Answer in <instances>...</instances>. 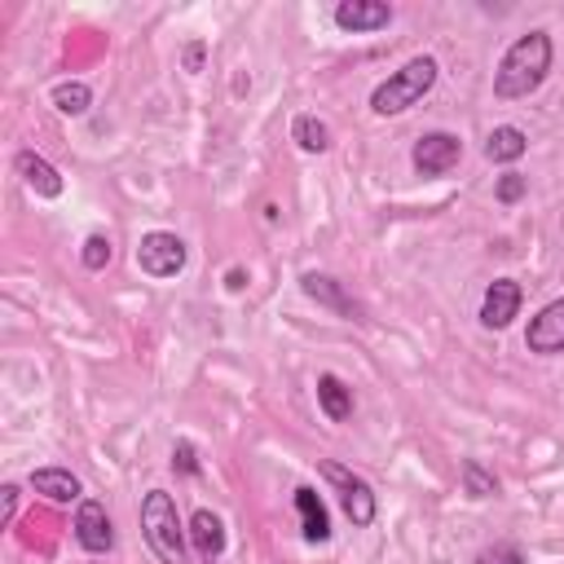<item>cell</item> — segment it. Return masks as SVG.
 Returning a JSON list of instances; mask_svg holds the SVG:
<instances>
[{
	"mask_svg": "<svg viewBox=\"0 0 564 564\" xmlns=\"http://www.w3.org/2000/svg\"><path fill=\"white\" fill-rule=\"evenodd\" d=\"M551 57H555V48H551V35H546V31L520 35V40L502 53V62H498V70H494V93H498L502 101H516V97L538 93L542 79L551 75Z\"/></svg>",
	"mask_w": 564,
	"mask_h": 564,
	"instance_id": "obj_1",
	"label": "cell"
},
{
	"mask_svg": "<svg viewBox=\"0 0 564 564\" xmlns=\"http://www.w3.org/2000/svg\"><path fill=\"white\" fill-rule=\"evenodd\" d=\"M141 533H145L150 551L163 564H185V538H189V529H181V516H176V502H172L167 489H150L141 498Z\"/></svg>",
	"mask_w": 564,
	"mask_h": 564,
	"instance_id": "obj_2",
	"label": "cell"
},
{
	"mask_svg": "<svg viewBox=\"0 0 564 564\" xmlns=\"http://www.w3.org/2000/svg\"><path fill=\"white\" fill-rule=\"evenodd\" d=\"M436 84V57H410L401 70H392L375 93H370V110L375 115H401L410 110L419 97H427Z\"/></svg>",
	"mask_w": 564,
	"mask_h": 564,
	"instance_id": "obj_3",
	"label": "cell"
},
{
	"mask_svg": "<svg viewBox=\"0 0 564 564\" xmlns=\"http://www.w3.org/2000/svg\"><path fill=\"white\" fill-rule=\"evenodd\" d=\"M322 476L339 489V502H344V511H348L352 529H366V524L375 520V494H370V485H366L352 467H344V463H335V458H326V463H322Z\"/></svg>",
	"mask_w": 564,
	"mask_h": 564,
	"instance_id": "obj_4",
	"label": "cell"
},
{
	"mask_svg": "<svg viewBox=\"0 0 564 564\" xmlns=\"http://www.w3.org/2000/svg\"><path fill=\"white\" fill-rule=\"evenodd\" d=\"M137 269L150 278H176L185 269V242L167 229H150L137 242Z\"/></svg>",
	"mask_w": 564,
	"mask_h": 564,
	"instance_id": "obj_5",
	"label": "cell"
},
{
	"mask_svg": "<svg viewBox=\"0 0 564 564\" xmlns=\"http://www.w3.org/2000/svg\"><path fill=\"white\" fill-rule=\"evenodd\" d=\"M458 159H463V141L454 132H423L410 150L419 176H445L449 167H458Z\"/></svg>",
	"mask_w": 564,
	"mask_h": 564,
	"instance_id": "obj_6",
	"label": "cell"
},
{
	"mask_svg": "<svg viewBox=\"0 0 564 564\" xmlns=\"http://www.w3.org/2000/svg\"><path fill=\"white\" fill-rule=\"evenodd\" d=\"M520 300H524V291H520L516 278H494L485 300H480V322L489 330H507L516 322V313H520Z\"/></svg>",
	"mask_w": 564,
	"mask_h": 564,
	"instance_id": "obj_7",
	"label": "cell"
},
{
	"mask_svg": "<svg viewBox=\"0 0 564 564\" xmlns=\"http://www.w3.org/2000/svg\"><path fill=\"white\" fill-rule=\"evenodd\" d=\"M75 542L88 551V555H106L115 546V529H110V516L97 498H84L79 511H75Z\"/></svg>",
	"mask_w": 564,
	"mask_h": 564,
	"instance_id": "obj_8",
	"label": "cell"
},
{
	"mask_svg": "<svg viewBox=\"0 0 564 564\" xmlns=\"http://www.w3.org/2000/svg\"><path fill=\"white\" fill-rule=\"evenodd\" d=\"M300 286H304V295L317 300L322 308H330V313H339V317H348V322H366V317H361V304H357L330 273H304Z\"/></svg>",
	"mask_w": 564,
	"mask_h": 564,
	"instance_id": "obj_9",
	"label": "cell"
},
{
	"mask_svg": "<svg viewBox=\"0 0 564 564\" xmlns=\"http://www.w3.org/2000/svg\"><path fill=\"white\" fill-rule=\"evenodd\" d=\"M524 344H529V352H542V357L564 352V300H551V304L529 322Z\"/></svg>",
	"mask_w": 564,
	"mask_h": 564,
	"instance_id": "obj_10",
	"label": "cell"
},
{
	"mask_svg": "<svg viewBox=\"0 0 564 564\" xmlns=\"http://www.w3.org/2000/svg\"><path fill=\"white\" fill-rule=\"evenodd\" d=\"M388 22H392V4H383V0H339L335 4V26L339 31L361 35V31H379Z\"/></svg>",
	"mask_w": 564,
	"mask_h": 564,
	"instance_id": "obj_11",
	"label": "cell"
},
{
	"mask_svg": "<svg viewBox=\"0 0 564 564\" xmlns=\"http://www.w3.org/2000/svg\"><path fill=\"white\" fill-rule=\"evenodd\" d=\"M13 167H18V176L26 181V189H35L40 198H57V194H62V172H57L44 154L18 150V154H13Z\"/></svg>",
	"mask_w": 564,
	"mask_h": 564,
	"instance_id": "obj_12",
	"label": "cell"
},
{
	"mask_svg": "<svg viewBox=\"0 0 564 564\" xmlns=\"http://www.w3.org/2000/svg\"><path fill=\"white\" fill-rule=\"evenodd\" d=\"M189 542H194V555L203 560V564H212V560H220L225 555V524H220V516L216 511H194L189 516Z\"/></svg>",
	"mask_w": 564,
	"mask_h": 564,
	"instance_id": "obj_13",
	"label": "cell"
},
{
	"mask_svg": "<svg viewBox=\"0 0 564 564\" xmlns=\"http://www.w3.org/2000/svg\"><path fill=\"white\" fill-rule=\"evenodd\" d=\"M31 489L44 494L48 502H75L79 498V476H70L66 467H35L31 471Z\"/></svg>",
	"mask_w": 564,
	"mask_h": 564,
	"instance_id": "obj_14",
	"label": "cell"
},
{
	"mask_svg": "<svg viewBox=\"0 0 564 564\" xmlns=\"http://www.w3.org/2000/svg\"><path fill=\"white\" fill-rule=\"evenodd\" d=\"M295 511H300V524H304V538H308V542H326V538H330L326 502H322L308 485H300V489H295Z\"/></svg>",
	"mask_w": 564,
	"mask_h": 564,
	"instance_id": "obj_15",
	"label": "cell"
},
{
	"mask_svg": "<svg viewBox=\"0 0 564 564\" xmlns=\"http://www.w3.org/2000/svg\"><path fill=\"white\" fill-rule=\"evenodd\" d=\"M317 405L330 423H344L352 414V388L339 375H317Z\"/></svg>",
	"mask_w": 564,
	"mask_h": 564,
	"instance_id": "obj_16",
	"label": "cell"
},
{
	"mask_svg": "<svg viewBox=\"0 0 564 564\" xmlns=\"http://www.w3.org/2000/svg\"><path fill=\"white\" fill-rule=\"evenodd\" d=\"M524 150H529V137H524L516 123H502V128H494V132L485 137V159H489V163H516Z\"/></svg>",
	"mask_w": 564,
	"mask_h": 564,
	"instance_id": "obj_17",
	"label": "cell"
},
{
	"mask_svg": "<svg viewBox=\"0 0 564 564\" xmlns=\"http://www.w3.org/2000/svg\"><path fill=\"white\" fill-rule=\"evenodd\" d=\"M291 141H295L300 150H308V154H322V150H330V128H326L317 115H295Z\"/></svg>",
	"mask_w": 564,
	"mask_h": 564,
	"instance_id": "obj_18",
	"label": "cell"
},
{
	"mask_svg": "<svg viewBox=\"0 0 564 564\" xmlns=\"http://www.w3.org/2000/svg\"><path fill=\"white\" fill-rule=\"evenodd\" d=\"M53 106H57L62 115H84V110L93 106V93H88V84H79V79H62V84H53Z\"/></svg>",
	"mask_w": 564,
	"mask_h": 564,
	"instance_id": "obj_19",
	"label": "cell"
},
{
	"mask_svg": "<svg viewBox=\"0 0 564 564\" xmlns=\"http://www.w3.org/2000/svg\"><path fill=\"white\" fill-rule=\"evenodd\" d=\"M463 494H467V498H494V494H498V476L485 471L476 458H467V463H463Z\"/></svg>",
	"mask_w": 564,
	"mask_h": 564,
	"instance_id": "obj_20",
	"label": "cell"
},
{
	"mask_svg": "<svg viewBox=\"0 0 564 564\" xmlns=\"http://www.w3.org/2000/svg\"><path fill=\"white\" fill-rule=\"evenodd\" d=\"M110 256H115V247H110V238H106V234H88V238H84V251H79L84 269H106V264H110Z\"/></svg>",
	"mask_w": 564,
	"mask_h": 564,
	"instance_id": "obj_21",
	"label": "cell"
},
{
	"mask_svg": "<svg viewBox=\"0 0 564 564\" xmlns=\"http://www.w3.org/2000/svg\"><path fill=\"white\" fill-rule=\"evenodd\" d=\"M476 564H529V560H524V551L516 542H494V546H485L476 555Z\"/></svg>",
	"mask_w": 564,
	"mask_h": 564,
	"instance_id": "obj_22",
	"label": "cell"
},
{
	"mask_svg": "<svg viewBox=\"0 0 564 564\" xmlns=\"http://www.w3.org/2000/svg\"><path fill=\"white\" fill-rule=\"evenodd\" d=\"M524 189H529V181H524L520 172H502L494 194H498V203H520V198H524Z\"/></svg>",
	"mask_w": 564,
	"mask_h": 564,
	"instance_id": "obj_23",
	"label": "cell"
},
{
	"mask_svg": "<svg viewBox=\"0 0 564 564\" xmlns=\"http://www.w3.org/2000/svg\"><path fill=\"white\" fill-rule=\"evenodd\" d=\"M172 467H176L181 476H198V458H194V445H189V441H176V449H172Z\"/></svg>",
	"mask_w": 564,
	"mask_h": 564,
	"instance_id": "obj_24",
	"label": "cell"
},
{
	"mask_svg": "<svg viewBox=\"0 0 564 564\" xmlns=\"http://www.w3.org/2000/svg\"><path fill=\"white\" fill-rule=\"evenodd\" d=\"M203 53H207V48H203L198 40H194V44H185V70H203Z\"/></svg>",
	"mask_w": 564,
	"mask_h": 564,
	"instance_id": "obj_25",
	"label": "cell"
},
{
	"mask_svg": "<svg viewBox=\"0 0 564 564\" xmlns=\"http://www.w3.org/2000/svg\"><path fill=\"white\" fill-rule=\"evenodd\" d=\"M0 494H4V524H13V516H18V485H4Z\"/></svg>",
	"mask_w": 564,
	"mask_h": 564,
	"instance_id": "obj_26",
	"label": "cell"
}]
</instances>
